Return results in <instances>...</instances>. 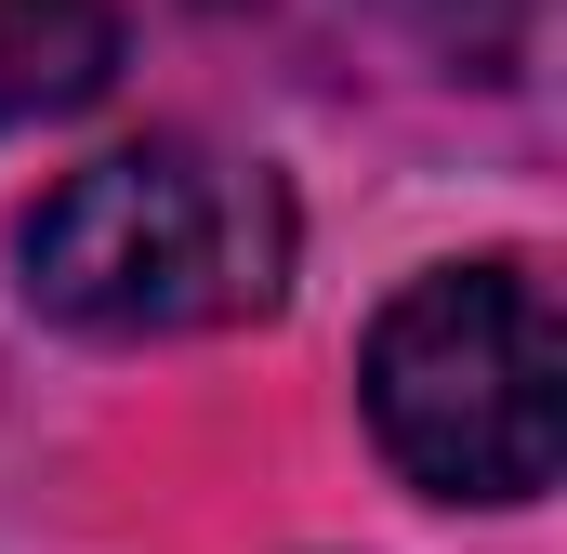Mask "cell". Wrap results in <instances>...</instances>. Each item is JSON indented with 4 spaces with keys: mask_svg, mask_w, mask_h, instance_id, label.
Wrapping results in <instances>:
<instances>
[{
    "mask_svg": "<svg viewBox=\"0 0 567 554\" xmlns=\"http://www.w3.org/2000/svg\"><path fill=\"white\" fill-rule=\"evenodd\" d=\"M13 265L40 317L106 330V343L212 330V317H265L290 290V198L198 145H120L27 212Z\"/></svg>",
    "mask_w": 567,
    "mask_h": 554,
    "instance_id": "1",
    "label": "cell"
},
{
    "mask_svg": "<svg viewBox=\"0 0 567 554\" xmlns=\"http://www.w3.org/2000/svg\"><path fill=\"white\" fill-rule=\"evenodd\" d=\"M370 435L435 502H528L567 449V330L528 265H435L370 317Z\"/></svg>",
    "mask_w": 567,
    "mask_h": 554,
    "instance_id": "2",
    "label": "cell"
},
{
    "mask_svg": "<svg viewBox=\"0 0 567 554\" xmlns=\"http://www.w3.org/2000/svg\"><path fill=\"white\" fill-rule=\"evenodd\" d=\"M120 80V0H0V133L66 120Z\"/></svg>",
    "mask_w": 567,
    "mask_h": 554,
    "instance_id": "3",
    "label": "cell"
},
{
    "mask_svg": "<svg viewBox=\"0 0 567 554\" xmlns=\"http://www.w3.org/2000/svg\"><path fill=\"white\" fill-rule=\"evenodd\" d=\"M423 13L435 53H462L475 80H528V53H542V13L555 0H410Z\"/></svg>",
    "mask_w": 567,
    "mask_h": 554,
    "instance_id": "4",
    "label": "cell"
}]
</instances>
